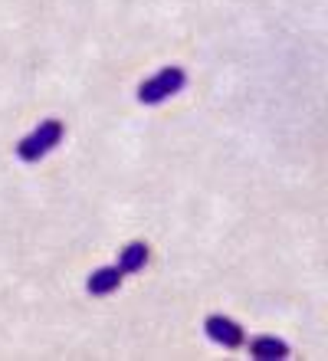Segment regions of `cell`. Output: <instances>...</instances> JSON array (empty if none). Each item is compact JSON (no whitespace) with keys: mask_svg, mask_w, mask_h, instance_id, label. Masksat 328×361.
<instances>
[{"mask_svg":"<svg viewBox=\"0 0 328 361\" xmlns=\"http://www.w3.org/2000/svg\"><path fill=\"white\" fill-rule=\"evenodd\" d=\"M250 355H253V358H262V361L289 358V345L282 342V338H276V335H260V338L250 345Z\"/></svg>","mask_w":328,"mask_h":361,"instance_id":"cell-6","label":"cell"},{"mask_svg":"<svg viewBox=\"0 0 328 361\" xmlns=\"http://www.w3.org/2000/svg\"><path fill=\"white\" fill-rule=\"evenodd\" d=\"M148 257H151L148 243L135 240V243H128V247H125L122 253H119V269H122V273H138V269H145Z\"/></svg>","mask_w":328,"mask_h":361,"instance_id":"cell-5","label":"cell"},{"mask_svg":"<svg viewBox=\"0 0 328 361\" xmlns=\"http://www.w3.org/2000/svg\"><path fill=\"white\" fill-rule=\"evenodd\" d=\"M125 273L119 267H102V269H95L89 279H85V289L92 295H112L119 286H122Z\"/></svg>","mask_w":328,"mask_h":361,"instance_id":"cell-4","label":"cell"},{"mask_svg":"<svg viewBox=\"0 0 328 361\" xmlns=\"http://www.w3.org/2000/svg\"><path fill=\"white\" fill-rule=\"evenodd\" d=\"M184 82H188V73L181 66H164L158 73V76L145 79L138 86V102L141 105H161L164 99H171V95H178L181 89H184Z\"/></svg>","mask_w":328,"mask_h":361,"instance_id":"cell-2","label":"cell"},{"mask_svg":"<svg viewBox=\"0 0 328 361\" xmlns=\"http://www.w3.org/2000/svg\"><path fill=\"white\" fill-rule=\"evenodd\" d=\"M63 135H66V125L59 122V118H43V122L17 145V158L27 164H37L40 158H47V154L63 142Z\"/></svg>","mask_w":328,"mask_h":361,"instance_id":"cell-1","label":"cell"},{"mask_svg":"<svg viewBox=\"0 0 328 361\" xmlns=\"http://www.w3.org/2000/svg\"><path fill=\"white\" fill-rule=\"evenodd\" d=\"M204 329H207V335H210L217 345H224V348H240V345L246 342L243 325L233 322V319H226V315H210L204 322Z\"/></svg>","mask_w":328,"mask_h":361,"instance_id":"cell-3","label":"cell"}]
</instances>
